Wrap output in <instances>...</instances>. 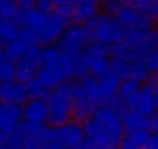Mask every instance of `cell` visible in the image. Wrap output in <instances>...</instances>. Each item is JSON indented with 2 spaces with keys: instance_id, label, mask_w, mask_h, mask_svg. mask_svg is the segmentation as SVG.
I'll return each instance as SVG.
<instances>
[{
  "instance_id": "obj_9",
  "label": "cell",
  "mask_w": 158,
  "mask_h": 149,
  "mask_svg": "<svg viewBox=\"0 0 158 149\" xmlns=\"http://www.w3.org/2000/svg\"><path fill=\"white\" fill-rule=\"evenodd\" d=\"M127 109L129 110H136V112H139L146 117H150V118L156 113L158 107H156L152 83H147V84L139 87V90L136 92V95L133 96V100L130 101Z\"/></svg>"
},
{
  "instance_id": "obj_30",
  "label": "cell",
  "mask_w": 158,
  "mask_h": 149,
  "mask_svg": "<svg viewBox=\"0 0 158 149\" xmlns=\"http://www.w3.org/2000/svg\"><path fill=\"white\" fill-rule=\"evenodd\" d=\"M149 149H158V135H156V134L152 135V140H150V146H149Z\"/></svg>"
},
{
  "instance_id": "obj_23",
  "label": "cell",
  "mask_w": 158,
  "mask_h": 149,
  "mask_svg": "<svg viewBox=\"0 0 158 149\" xmlns=\"http://www.w3.org/2000/svg\"><path fill=\"white\" fill-rule=\"evenodd\" d=\"M16 79V64L10 59L0 62V83H8Z\"/></svg>"
},
{
  "instance_id": "obj_33",
  "label": "cell",
  "mask_w": 158,
  "mask_h": 149,
  "mask_svg": "<svg viewBox=\"0 0 158 149\" xmlns=\"http://www.w3.org/2000/svg\"><path fill=\"white\" fill-rule=\"evenodd\" d=\"M112 149H116V147H112Z\"/></svg>"
},
{
  "instance_id": "obj_24",
  "label": "cell",
  "mask_w": 158,
  "mask_h": 149,
  "mask_svg": "<svg viewBox=\"0 0 158 149\" xmlns=\"http://www.w3.org/2000/svg\"><path fill=\"white\" fill-rule=\"evenodd\" d=\"M19 5L16 0H0V19H16Z\"/></svg>"
},
{
  "instance_id": "obj_5",
  "label": "cell",
  "mask_w": 158,
  "mask_h": 149,
  "mask_svg": "<svg viewBox=\"0 0 158 149\" xmlns=\"http://www.w3.org/2000/svg\"><path fill=\"white\" fill-rule=\"evenodd\" d=\"M47 140H53L68 149H82L85 144V132H84V127L79 123L68 121L60 126L47 127L45 143Z\"/></svg>"
},
{
  "instance_id": "obj_10",
  "label": "cell",
  "mask_w": 158,
  "mask_h": 149,
  "mask_svg": "<svg viewBox=\"0 0 158 149\" xmlns=\"http://www.w3.org/2000/svg\"><path fill=\"white\" fill-rule=\"evenodd\" d=\"M22 121H23V115H22L20 104L0 101V132H3L10 137L19 129Z\"/></svg>"
},
{
  "instance_id": "obj_11",
  "label": "cell",
  "mask_w": 158,
  "mask_h": 149,
  "mask_svg": "<svg viewBox=\"0 0 158 149\" xmlns=\"http://www.w3.org/2000/svg\"><path fill=\"white\" fill-rule=\"evenodd\" d=\"M70 19L59 11H50L47 25L40 36V45H51L53 42H57V39L62 36L65 28L68 27Z\"/></svg>"
},
{
  "instance_id": "obj_25",
  "label": "cell",
  "mask_w": 158,
  "mask_h": 149,
  "mask_svg": "<svg viewBox=\"0 0 158 149\" xmlns=\"http://www.w3.org/2000/svg\"><path fill=\"white\" fill-rule=\"evenodd\" d=\"M127 3H129V0H99V6L107 16H115Z\"/></svg>"
},
{
  "instance_id": "obj_32",
  "label": "cell",
  "mask_w": 158,
  "mask_h": 149,
  "mask_svg": "<svg viewBox=\"0 0 158 149\" xmlns=\"http://www.w3.org/2000/svg\"><path fill=\"white\" fill-rule=\"evenodd\" d=\"M8 138H10V137H8L6 134H3V132H0V146H2V144H3V143H5V141H6Z\"/></svg>"
},
{
  "instance_id": "obj_6",
  "label": "cell",
  "mask_w": 158,
  "mask_h": 149,
  "mask_svg": "<svg viewBox=\"0 0 158 149\" xmlns=\"http://www.w3.org/2000/svg\"><path fill=\"white\" fill-rule=\"evenodd\" d=\"M90 34L85 27V23H77L74 22L73 25L67 27L62 36L57 39V48L64 53L79 56L82 54L84 48L90 44Z\"/></svg>"
},
{
  "instance_id": "obj_2",
  "label": "cell",
  "mask_w": 158,
  "mask_h": 149,
  "mask_svg": "<svg viewBox=\"0 0 158 149\" xmlns=\"http://www.w3.org/2000/svg\"><path fill=\"white\" fill-rule=\"evenodd\" d=\"M71 103L73 115L79 120L90 118L96 109L104 106L98 86V78L87 74L81 79H76L71 84Z\"/></svg>"
},
{
  "instance_id": "obj_18",
  "label": "cell",
  "mask_w": 158,
  "mask_h": 149,
  "mask_svg": "<svg viewBox=\"0 0 158 149\" xmlns=\"http://www.w3.org/2000/svg\"><path fill=\"white\" fill-rule=\"evenodd\" d=\"M152 140L150 130H135L124 132V137L119 143L121 149H149Z\"/></svg>"
},
{
  "instance_id": "obj_8",
  "label": "cell",
  "mask_w": 158,
  "mask_h": 149,
  "mask_svg": "<svg viewBox=\"0 0 158 149\" xmlns=\"http://www.w3.org/2000/svg\"><path fill=\"white\" fill-rule=\"evenodd\" d=\"M16 64V79L27 83L36 76V73L42 64V48L40 45H30L25 54L14 62Z\"/></svg>"
},
{
  "instance_id": "obj_19",
  "label": "cell",
  "mask_w": 158,
  "mask_h": 149,
  "mask_svg": "<svg viewBox=\"0 0 158 149\" xmlns=\"http://www.w3.org/2000/svg\"><path fill=\"white\" fill-rule=\"evenodd\" d=\"M129 3L149 22L158 20V0H129Z\"/></svg>"
},
{
  "instance_id": "obj_12",
  "label": "cell",
  "mask_w": 158,
  "mask_h": 149,
  "mask_svg": "<svg viewBox=\"0 0 158 149\" xmlns=\"http://www.w3.org/2000/svg\"><path fill=\"white\" fill-rule=\"evenodd\" d=\"M0 101L22 106L25 101H28V92L25 83H20L17 79L0 83Z\"/></svg>"
},
{
  "instance_id": "obj_34",
  "label": "cell",
  "mask_w": 158,
  "mask_h": 149,
  "mask_svg": "<svg viewBox=\"0 0 158 149\" xmlns=\"http://www.w3.org/2000/svg\"><path fill=\"white\" fill-rule=\"evenodd\" d=\"M0 44H2V40H0Z\"/></svg>"
},
{
  "instance_id": "obj_31",
  "label": "cell",
  "mask_w": 158,
  "mask_h": 149,
  "mask_svg": "<svg viewBox=\"0 0 158 149\" xmlns=\"http://www.w3.org/2000/svg\"><path fill=\"white\" fill-rule=\"evenodd\" d=\"M152 86H153V95H155V101H156V107H158V79L152 81Z\"/></svg>"
},
{
  "instance_id": "obj_29",
  "label": "cell",
  "mask_w": 158,
  "mask_h": 149,
  "mask_svg": "<svg viewBox=\"0 0 158 149\" xmlns=\"http://www.w3.org/2000/svg\"><path fill=\"white\" fill-rule=\"evenodd\" d=\"M152 130L158 135V112L152 117Z\"/></svg>"
},
{
  "instance_id": "obj_13",
  "label": "cell",
  "mask_w": 158,
  "mask_h": 149,
  "mask_svg": "<svg viewBox=\"0 0 158 149\" xmlns=\"http://www.w3.org/2000/svg\"><path fill=\"white\" fill-rule=\"evenodd\" d=\"M115 19L118 20V23L124 30H129V28H150L153 25L146 17H143L130 3H127L126 6H123L115 14Z\"/></svg>"
},
{
  "instance_id": "obj_28",
  "label": "cell",
  "mask_w": 158,
  "mask_h": 149,
  "mask_svg": "<svg viewBox=\"0 0 158 149\" xmlns=\"http://www.w3.org/2000/svg\"><path fill=\"white\" fill-rule=\"evenodd\" d=\"M44 149H68V147H65V146H62V144H59V143H56L53 140H47Z\"/></svg>"
},
{
  "instance_id": "obj_4",
  "label": "cell",
  "mask_w": 158,
  "mask_h": 149,
  "mask_svg": "<svg viewBox=\"0 0 158 149\" xmlns=\"http://www.w3.org/2000/svg\"><path fill=\"white\" fill-rule=\"evenodd\" d=\"M48 107V121L53 126H60L71 121L73 103H71V84L64 83L51 89L45 98Z\"/></svg>"
},
{
  "instance_id": "obj_7",
  "label": "cell",
  "mask_w": 158,
  "mask_h": 149,
  "mask_svg": "<svg viewBox=\"0 0 158 149\" xmlns=\"http://www.w3.org/2000/svg\"><path fill=\"white\" fill-rule=\"evenodd\" d=\"M82 61L85 64L87 73L99 78L110 71V48L96 42H90L82 51Z\"/></svg>"
},
{
  "instance_id": "obj_20",
  "label": "cell",
  "mask_w": 158,
  "mask_h": 149,
  "mask_svg": "<svg viewBox=\"0 0 158 149\" xmlns=\"http://www.w3.org/2000/svg\"><path fill=\"white\" fill-rule=\"evenodd\" d=\"M20 34V25L14 19H0V40L8 44L17 39Z\"/></svg>"
},
{
  "instance_id": "obj_14",
  "label": "cell",
  "mask_w": 158,
  "mask_h": 149,
  "mask_svg": "<svg viewBox=\"0 0 158 149\" xmlns=\"http://www.w3.org/2000/svg\"><path fill=\"white\" fill-rule=\"evenodd\" d=\"M22 115L25 121L31 123H47L48 121V107L47 101L42 98H30L28 101L23 103L22 107Z\"/></svg>"
},
{
  "instance_id": "obj_15",
  "label": "cell",
  "mask_w": 158,
  "mask_h": 149,
  "mask_svg": "<svg viewBox=\"0 0 158 149\" xmlns=\"http://www.w3.org/2000/svg\"><path fill=\"white\" fill-rule=\"evenodd\" d=\"M121 120L124 124L126 132H135V130H152V118L146 117L136 110L121 109Z\"/></svg>"
},
{
  "instance_id": "obj_16",
  "label": "cell",
  "mask_w": 158,
  "mask_h": 149,
  "mask_svg": "<svg viewBox=\"0 0 158 149\" xmlns=\"http://www.w3.org/2000/svg\"><path fill=\"white\" fill-rule=\"evenodd\" d=\"M71 19L77 23H85L95 14H98L99 0H71Z\"/></svg>"
},
{
  "instance_id": "obj_17",
  "label": "cell",
  "mask_w": 158,
  "mask_h": 149,
  "mask_svg": "<svg viewBox=\"0 0 158 149\" xmlns=\"http://www.w3.org/2000/svg\"><path fill=\"white\" fill-rule=\"evenodd\" d=\"M119 84H121V79L112 71H107L106 74L98 78V86H99V92H101L104 104H110L115 101L119 90Z\"/></svg>"
},
{
  "instance_id": "obj_21",
  "label": "cell",
  "mask_w": 158,
  "mask_h": 149,
  "mask_svg": "<svg viewBox=\"0 0 158 149\" xmlns=\"http://www.w3.org/2000/svg\"><path fill=\"white\" fill-rule=\"evenodd\" d=\"M30 45L23 40V39H20V37H17V39H14V40H11V42H8L6 45H5V56H6V59H10V61H13V62H16V61H19L23 54H25V51H27V48H28Z\"/></svg>"
},
{
  "instance_id": "obj_27",
  "label": "cell",
  "mask_w": 158,
  "mask_h": 149,
  "mask_svg": "<svg viewBox=\"0 0 158 149\" xmlns=\"http://www.w3.org/2000/svg\"><path fill=\"white\" fill-rule=\"evenodd\" d=\"M16 3L19 5V8H31L36 6L37 0H16Z\"/></svg>"
},
{
  "instance_id": "obj_1",
  "label": "cell",
  "mask_w": 158,
  "mask_h": 149,
  "mask_svg": "<svg viewBox=\"0 0 158 149\" xmlns=\"http://www.w3.org/2000/svg\"><path fill=\"white\" fill-rule=\"evenodd\" d=\"M82 127L87 141L101 149L118 147L126 132L121 113L113 104H104L96 109Z\"/></svg>"
},
{
  "instance_id": "obj_22",
  "label": "cell",
  "mask_w": 158,
  "mask_h": 149,
  "mask_svg": "<svg viewBox=\"0 0 158 149\" xmlns=\"http://www.w3.org/2000/svg\"><path fill=\"white\" fill-rule=\"evenodd\" d=\"M25 86H27L28 98H42V100H45L48 96V93H50V89L45 87L36 76L31 78L30 81H27Z\"/></svg>"
},
{
  "instance_id": "obj_3",
  "label": "cell",
  "mask_w": 158,
  "mask_h": 149,
  "mask_svg": "<svg viewBox=\"0 0 158 149\" xmlns=\"http://www.w3.org/2000/svg\"><path fill=\"white\" fill-rule=\"evenodd\" d=\"M85 27L89 30L90 40L101 44L107 48H112L124 39V28L118 23V20L113 16L98 13L85 22Z\"/></svg>"
},
{
  "instance_id": "obj_26",
  "label": "cell",
  "mask_w": 158,
  "mask_h": 149,
  "mask_svg": "<svg viewBox=\"0 0 158 149\" xmlns=\"http://www.w3.org/2000/svg\"><path fill=\"white\" fill-rule=\"evenodd\" d=\"M141 61L144 62V65H146V68H147V71L150 74H156L158 73V48L147 51L143 56Z\"/></svg>"
}]
</instances>
